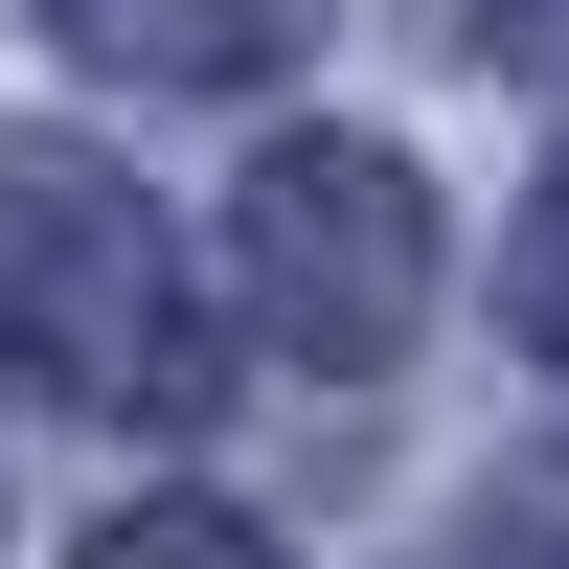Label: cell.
I'll return each mask as SVG.
<instances>
[{
  "instance_id": "cell-2",
  "label": "cell",
  "mask_w": 569,
  "mask_h": 569,
  "mask_svg": "<svg viewBox=\"0 0 569 569\" xmlns=\"http://www.w3.org/2000/svg\"><path fill=\"white\" fill-rule=\"evenodd\" d=\"M228 297H251V342L319 365V388L410 365V319H433V182H410L388 137H273V160L228 182Z\"/></svg>"
},
{
  "instance_id": "cell-6",
  "label": "cell",
  "mask_w": 569,
  "mask_h": 569,
  "mask_svg": "<svg viewBox=\"0 0 569 569\" xmlns=\"http://www.w3.org/2000/svg\"><path fill=\"white\" fill-rule=\"evenodd\" d=\"M501 319H525V342L569 365V182H547V206H525V251H501Z\"/></svg>"
},
{
  "instance_id": "cell-4",
  "label": "cell",
  "mask_w": 569,
  "mask_h": 569,
  "mask_svg": "<svg viewBox=\"0 0 569 569\" xmlns=\"http://www.w3.org/2000/svg\"><path fill=\"white\" fill-rule=\"evenodd\" d=\"M91 569H297V547L228 525V501H114V525H91Z\"/></svg>"
},
{
  "instance_id": "cell-1",
  "label": "cell",
  "mask_w": 569,
  "mask_h": 569,
  "mask_svg": "<svg viewBox=\"0 0 569 569\" xmlns=\"http://www.w3.org/2000/svg\"><path fill=\"white\" fill-rule=\"evenodd\" d=\"M0 342H23L46 410H114V433H182L206 410V297H182L160 206L114 160H69V137L0 160Z\"/></svg>"
},
{
  "instance_id": "cell-5",
  "label": "cell",
  "mask_w": 569,
  "mask_h": 569,
  "mask_svg": "<svg viewBox=\"0 0 569 569\" xmlns=\"http://www.w3.org/2000/svg\"><path fill=\"white\" fill-rule=\"evenodd\" d=\"M456 569H569V456H501L479 525H456Z\"/></svg>"
},
{
  "instance_id": "cell-7",
  "label": "cell",
  "mask_w": 569,
  "mask_h": 569,
  "mask_svg": "<svg viewBox=\"0 0 569 569\" xmlns=\"http://www.w3.org/2000/svg\"><path fill=\"white\" fill-rule=\"evenodd\" d=\"M479 69H501V91H547V114H569V0H479Z\"/></svg>"
},
{
  "instance_id": "cell-3",
  "label": "cell",
  "mask_w": 569,
  "mask_h": 569,
  "mask_svg": "<svg viewBox=\"0 0 569 569\" xmlns=\"http://www.w3.org/2000/svg\"><path fill=\"white\" fill-rule=\"evenodd\" d=\"M46 23H69L91 69H137V91H251V69H297L319 0H46Z\"/></svg>"
}]
</instances>
